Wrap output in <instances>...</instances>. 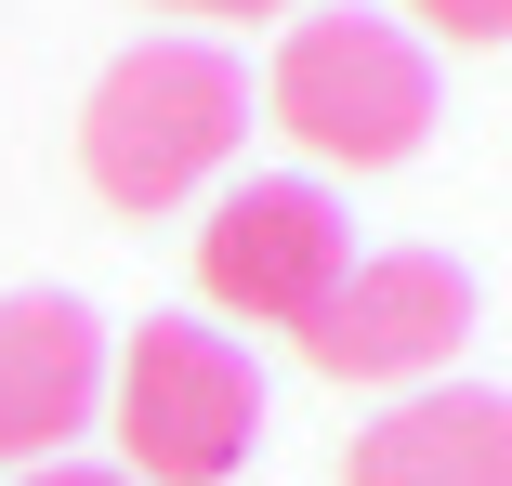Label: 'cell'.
Segmentation results:
<instances>
[{
	"label": "cell",
	"instance_id": "cell-3",
	"mask_svg": "<svg viewBox=\"0 0 512 486\" xmlns=\"http://www.w3.org/2000/svg\"><path fill=\"white\" fill-rule=\"evenodd\" d=\"M106 421L132 486H224L263 447V368L197 316H145L106 355Z\"/></svg>",
	"mask_w": 512,
	"mask_h": 486
},
{
	"label": "cell",
	"instance_id": "cell-8",
	"mask_svg": "<svg viewBox=\"0 0 512 486\" xmlns=\"http://www.w3.org/2000/svg\"><path fill=\"white\" fill-rule=\"evenodd\" d=\"M394 27H407V40L434 27V40H473V53H486V40H512V0H394Z\"/></svg>",
	"mask_w": 512,
	"mask_h": 486
},
{
	"label": "cell",
	"instance_id": "cell-1",
	"mask_svg": "<svg viewBox=\"0 0 512 486\" xmlns=\"http://www.w3.org/2000/svg\"><path fill=\"white\" fill-rule=\"evenodd\" d=\"M250 145V66L211 40H132L79 106V171L106 211H184Z\"/></svg>",
	"mask_w": 512,
	"mask_h": 486
},
{
	"label": "cell",
	"instance_id": "cell-2",
	"mask_svg": "<svg viewBox=\"0 0 512 486\" xmlns=\"http://www.w3.org/2000/svg\"><path fill=\"white\" fill-rule=\"evenodd\" d=\"M263 119L316 171H394V158H421V132H434V53L407 40L394 14H302L276 40Z\"/></svg>",
	"mask_w": 512,
	"mask_h": 486
},
{
	"label": "cell",
	"instance_id": "cell-9",
	"mask_svg": "<svg viewBox=\"0 0 512 486\" xmlns=\"http://www.w3.org/2000/svg\"><path fill=\"white\" fill-rule=\"evenodd\" d=\"M145 14H197V27H263V14H302V0H145Z\"/></svg>",
	"mask_w": 512,
	"mask_h": 486
},
{
	"label": "cell",
	"instance_id": "cell-5",
	"mask_svg": "<svg viewBox=\"0 0 512 486\" xmlns=\"http://www.w3.org/2000/svg\"><path fill=\"white\" fill-rule=\"evenodd\" d=\"M460 342H473V276L447 250H355L329 316L302 329V368L316 381H368V395H421Z\"/></svg>",
	"mask_w": 512,
	"mask_h": 486
},
{
	"label": "cell",
	"instance_id": "cell-6",
	"mask_svg": "<svg viewBox=\"0 0 512 486\" xmlns=\"http://www.w3.org/2000/svg\"><path fill=\"white\" fill-rule=\"evenodd\" d=\"M92 421H106V329L66 289H14L0 303V460L53 473Z\"/></svg>",
	"mask_w": 512,
	"mask_h": 486
},
{
	"label": "cell",
	"instance_id": "cell-4",
	"mask_svg": "<svg viewBox=\"0 0 512 486\" xmlns=\"http://www.w3.org/2000/svg\"><path fill=\"white\" fill-rule=\"evenodd\" d=\"M342 276H355V211L316 171H250V184L211 198V224H197V289H211V316H250V329L302 342Z\"/></svg>",
	"mask_w": 512,
	"mask_h": 486
},
{
	"label": "cell",
	"instance_id": "cell-10",
	"mask_svg": "<svg viewBox=\"0 0 512 486\" xmlns=\"http://www.w3.org/2000/svg\"><path fill=\"white\" fill-rule=\"evenodd\" d=\"M27 486H132V473H92V460H53V473H27Z\"/></svg>",
	"mask_w": 512,
	"mask_h": 486
},
{
	"label": "cell",
	"instance_id": "cell-7",
	"mask_svg": "<svg viewBox=\"0 0 512 486\" xmlns=\"http://www.w3.org/2000/svg\"><path fill=\"white\" fill-rule=\"evenodd\" d=\"M342 486H512V395H473V381H421V395H394Z\"/></svg>",
	"mask_w": 512,
	"mask_h": 486
}]
</instances>
